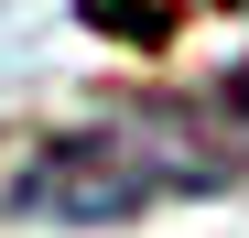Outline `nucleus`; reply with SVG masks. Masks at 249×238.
Instances as JSON below:
<instances>
[{
	"label": "nucleus",
	"mask_w": 249,
	"mask_h": 238,
	"mask_svg": "<svg viewBox=\"0 0 249 238\" xmlns=\"http://www.w3.org/2000/svg\"><path fill=\"white\" fill-rule=\"evenodd\" d=\"M238 173H249V54L184 98H152V108H119V119L44 141L11 173V217L108 227V217L174 206V195H228Z\"/></svg>",
	"instance_id": "1"
}]
</instances>
